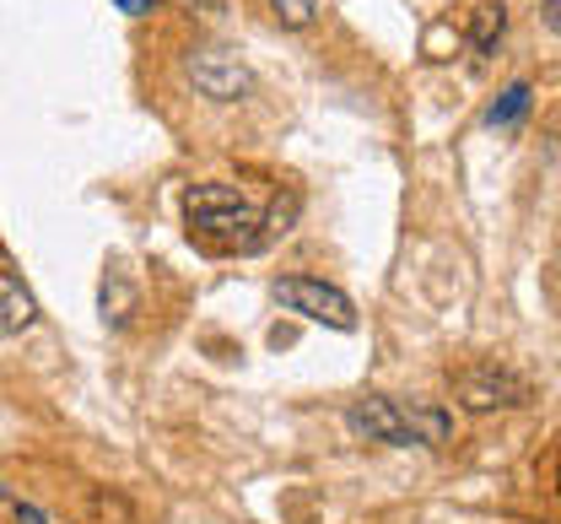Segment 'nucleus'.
Returning a JSON list of instances; mask_svg holds the SVG:
<instances>
[{
  "label": "nucleus",
  "mask_w": 561,
  "mask_h": 524,
  "mask_svg": "<svg viewBox=\"0 0 561 524\" xmlns=\"http://www.w3.org/2000/svg\"><path fill=\"white\" fill-rule=\"evenodd\" d=\"M184 223L190 238L210 254H254L260 243H271V217L232 184H190Z\"/></svg>",
  "instance_id": "nucleus-1"
},
{
  "label": "nucleus",
  "mask_w": 561,
  "mask_h": 524,
  "mask_svg": "<svg viewBox=\"0 0 561 524\" xmlns=\"http://www.w3.org/2000/svg\"><path fill=\"white\" fill-rule=\"evenodd\" d=\"M346 428L356 438H373V444H416V449H437L454 438V417L443 406H411V400H394V395H367L346 406Z\"/></svg>",
  "instance_id": "nucleus-2"
},
{
  "label": "nucleus",
  "mask_w": 561,
  "mask_h": 524,
  "mask_svg": "<svg viewBox=\"0 0 561 524\" xmlns=\"http://www.w3.org/2000/svg\"><path fill=\"white\" fill-rule=\"evenodd\" d=\"M184 71L195 81V92L210 98V103H243V98L254 92V71H249L232 49H221V44L190 49V55H184Z\"/></svg>",
  "instance_id": "nucleus-3"
},
{
  "label": "nucleus",
  "mask_w": 561,
  "mask_h": 524,
  "mask_svg": "<svg viewBox=\"0 0 561 524\" xmlns=\"http://www.w3.org/2000/svg\"><path fill=\"white\" fill-rule=\"evenodd\" d=\"M276 303L313 319V324H330V330H356V308L341 287L319 282V276H280L276 282Z\"/></svg>",
  "instance_id": "nucleus-4"
},
{
  "label": "nucleus",
  "mask_w": 561,
  "mask_h": 524,
  "mask_svg": "<svg viewBox=\"0 0 561 524\" xmlns=\"http://www.w3.org/2000/svg\"><path fill=\"white\" fill-rule=\"evenodd\" d=\"M454 400H459L465 411H513V406L529 400V378L481 363V368L454 374Z\"/></svg>",
  "instance_id": "nucleus-5"
},
{
  "label": "nucleus",
  "mask_w": 561,
  "mask_h": 524,
  "mask_svg": "<svg viewBox=\"0 0 561 524\" xmlns=\"http://www.w3.org/2000/svg\"><path fill=\"white\" fill-rule=\"evenodd\" d=\"M33 319H38L33 293H27L11 271H0V335H16V330H27Z\"/></svg>",
  "instance_id": "nucleus-6"
},
{
  "label": "nucleus",
  "mask_w": 561,
  "mask_h": 524,
  "mask_svg": "<svg viewBox=\"0 0 561 524\" xmlns=\"http://www.w3.org/2000/svg\"><path fill=\"white\" fill-rule=\"evenodd\" d=\"M529 103H535V87H529V81H513V87H507V92L491 103L486 125H491V130H513V125L529 114Z\"/></svg>",
  "instance_id": "nucleus-7"
},
{
  "label": "nucleus",
  "mask_w": 561,
  "mask_h": 524,
  "mask_svg": "<svg viewBox=\"0 0 561 524\" xmlns=\"http://www.w3.org/2000/svg\"><path fill=\"white\" fill-rule=\"evenodd\" d=\"M502 33H507V5H476L470 11V44L481 49V55H491L496 44H502Z\"/></svg>",
  "instance_id": "nucleus-8"
},
{
  "label": "nucleus",
  "mask_w": 561,
  "mask_h": 524,
  "mask_svg": "<svg viewBox=\"0 0 561 524\" xmlns=\"http://www.w3.org/2000/svg\"><path fill=\"white\" fill-rule=\"evenodd\" d=\"M271 11H276L280 27H313V16H319V0H271Z\"/></svg>",
  "instance_id": "nucleus-9"
},
{
  "label": "nucleus",
  "mask_w": 561,
  "mask_h": 524,
  "mask_svg": "<svg viewBox=\"0 0 561 524\" xmlns=\"http://www.w3.org/2000/svg\"><path fill=\"white\" fill-rule=\"evenodd\" d=\"M125 16H146V11H157V0H114Z\"/></svg>",
  "instance_id": "nucleus-10"
},
{
  "label": "nucleus",
  "mask_w": 561,
  "mask_h": 524,
  "mask_svg": "<svg viewBox=\"0 0 561 524\" xmlns=\"http://www.w3.org/2000/svg\"><path fill=\"white\" fill-rule=\"evenodd\" d=\"M546 27L561 33V0H546Z\"/></svg>",
  "instance_id": "nucleus-11"
}]
</instances>
